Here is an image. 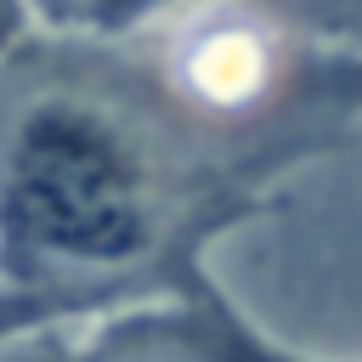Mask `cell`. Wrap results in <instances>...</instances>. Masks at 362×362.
<instances>
[{
	"label": "cell",
	"mask_w": 362,
	"mask_h": 362,
	"mask_svg": "<svg viewBox=\"0 0 362 362\" xmlns=\"http://www.w3.org/2000/svg\"><path fill=\"white\" fill-rule=\"evenodd\" d=\"M249 311L209 277L175 300L119 305L74 334V362H243Z\"/></svg>",
	"instance_id": "7a4b0ae2"
},
{
	"label": "cell",
	"mask_w": 362,
	"mask_h": 362,
	"mask_svg": "<svg viewBox=\"0 0 362 362\" xmlns=\"http://www.w3.org/2000/svg\"><path fill=\"white\" fill-rule=\"evenodd\" d=\"M243 362H311V356L294 351V345H283L277 334H266V328L249 317V328H243Z\"/></svg>",
	"instance_id": "8992f818"
},
{
	"label": "cell",
	"mask_w": 362,
	"mask_h": 362,
	"mask_svg": "<svg viewBox=\"0 0 362 362\" xmlns=\"http://www.w3.org/2000/svg\"><path fill=\"white\" fill-rule=\"evenodd\" d=\"M40 0H0V74L40 40Z\"/></svg>",
	"instance_id": "5b68a950"
},
{
	"label": "cell",
	"mask_w": 362,
	"mask_h": 362,
	"mask_svg": "<svg viewBox=\"0 0 362 362\" xmlns=\"http://www.w3.org/2000/svg\"><path fill=\"white\" fill-rule=\"evenodd\" d=\"M311 362H322V356H311Z\"/></svg>",
	"instance_id": "52a82bcc"
},
{
	"label": "cell",
	"mask_w": 362,
	"mask_h": 362,
	"mask_svg": "<svg viewBox=\"0 0 362 362\" xmlns=\"http://www.w3.org/2000/svg\"><path fill=\"white\" fill-rule=\"evenodd\" d=\"M311 158L192 107L136 40H34L0 74V339L204 288L209 249Z\"/></svg>",
	"instance_id": "6da1fadb"
},
{
	"label": "cell",
	"mask_w": 362,
	"mask_h": 362,
	"mask_svg": "<svg viewBox=\"0 0 362 362\" xmlns=\"http://www.w3.org/2000/svg\"><path fill=\"white\" fill-rule=\"evenodd\" d=\"M74 334L79 328H34L0 339V362H74Z\"/></svg>",
	"instance_id": "277c9868"
},
{
	"label": "cell",
	"mask_w": 362,
	"mask_h": 362,
	"mask_svg": "<svg viewBox=\"0 0 362 362\" xmlns=\"http://www.w3.org/2000/svg\"><path fill=\"white\" fill-rule=\"evenodd\" d=\"M198 6H215V0H68V17L90 40H141Z\"/></svg>",
	"instance_id": "3957f363"
}]
</instances>
